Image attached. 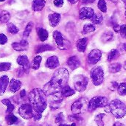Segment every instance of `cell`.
<instances>
[{
  "label": "cell",
  "instance_id": "cell-1",
  "mask_svg": "<svg viewBox=\"0 0 126 126\" xmlns=\"http://www.w3.org/2000/svg\"><path fill=\"white\" fill-rule=\"evenodd\" d=\"M29 100L32 107L33 115L41 114L47 108V95L41 89L32 90L29 94Z\"/></svg>",
  "mask_w": 126,
  "mask_h": 126
},
{
  "label": "cell",
  "instance_id": "cell-2",
  "mask_svg": "<svg viewBox=\"0 0 126 126\" xmlns=\"http://www.w3.org/2000/svg\"><path fill=\"white\" fill-rule=\"evenodd\" d=\"M69 80V72L66 69L61 68L55 72L49 83L58 89H61L65 86Z\"/></svg>",
  "mask_w": 126,
  "mask_h": 126
},
{
  "label": "cell",
  "instance_id": "cell-3",
  "mask_svg": "<svg viewBox=\"0 0 126 126\" xmlns=\"http://www.w3.org/2000/svg\"><path fill=\"white\" fill-rule=\"evenodd\" d=\"M109 110L117 119L123 118L126 114V106L120 100H114L109 104Z\"/></svg>",
  "mask_w": 126,
  "mask_h": 126
},
{
  "label": "cell",
  "instance_id": "cell-4",
  "mask_svg": "<svg viewBox=\"0 0 126 126\" xmlns=\"http://www.w3.org/2000/svg\"><path fill=\"white\" fill-rule=\"evenodd\" d=\"M109 104V100L105 97H93L88 104V109L89 111H93L98 108H104Z\"/></svg>",
  "mask_w": 126,
  "mask_h": 126
},
{
  "label": "cell",
  "instance_id": "cell-5",
  "mask_svg": "<svg viewBox=\"0 0 126 126\" xmlns=\"http://www.w3.org/2000/svg\"><path fill=\"white\" fill-rule=\"evenodd\" d=\"M92 82L94 85L95 86H99L100 85L104 80V72L103 69H102L101 66H95L91 70L90 73Z\"/></svg>",
  "mask_w": 126,
  "mask_h": 126
},
{
  "label": "cell",
  "instance_id": "cell-6",
  "mask_svg": "<svg viewBox=\"0 0 126 126\" xmlns=\"http://www.w3.org/2000/svg\"><path fill=\"white\" fill-rule=\"evenodd\" d=\"M74 86L76 91L79 92H82L86 90V86L88 85V78L82 75H76L74 78Z\"/></svg>",
  "mask_w": 126,
  "mask_h": 126
},
{
  "label": "cell",
  "instance_id": "cell-7",
  "mask_svg": "<svg viewBox=\"0 0 126 126\" xmlns=\"http://www.w3.org/2000/svg\"><path fill=\"white\" fill-rule=\"evenodd\" d=\"M53 38H54L55 43L59 49H61L62 50H65L69 47V46H70L69 42L68 41H66V39H64L62 34L59 31L56 30L53 32Z\"/></svg>",
  "mask_w": 126,
  "mask_h": 126
},
{
  "label": "cell",
  "instance_id": "cell-8",
  "mask_svg": "<svg viewBox=\"0 0 126 126\" xmlns=\"http://www.w3.org/2000/svg\"><path fill=\"white\" fill-rule=\"evenodd\" d=\"M19 114L26 120H30L33 117V111L32 107L30 104L26 103L22 105L18 110Z\"/></svg>",
  "mask_w": 126,
  "mask_h": 126
},
{
  "label": "cell",
  "instance_id": "cell-9",
  "mask_svg": "<svg viewBox=\"0 0 126 126\" xmlns=\"http://www.w3.org/2000/svg\"><path fill=\"white\" fill-rule=\"evenodd\" d=\"M86 103H87V100L86 98H83V97L80 98L79 100L74 102L73 104L72 105V107H71L72 111L73 112V114L76 115L80 114L84 106L86 105Z\"/></svg>",
  "mask_w": 126,
  "mask_h": 126
},
{
  "label": "cell",
  "instance_id": "cell-10",
  "mask_svg": "<svg viewBox=\"0 0 126 126\" xmlns=\"http://www.w3.org/2000/svg\"><path fill=\"white\" fill-rule=\"evenodd\" d=\"M102 56V52L100 49H94L91 51L88 55V62L90 64H96L100 59Z\"/></svg>",
  "mask_w": 126,
  "mask_h": 126
},
{
  "label": "cell",
  "instance_id": "cell-11",
  "mask_svg": "<svg viewBox=\"0 0 126 126\" xmlns=\"http://www.w3.org/2000/svg\"><path fill=\"white\" fill-rule=\"evenodd\" d=\"M94 15V11L92 8L88 7H83L80 10V18L82 20L91 19Z\"/></svg>",
  "mask_w": 126,
  "mask_h": 126
},
{
  "label": "cell",
  "instance_id": "cell-12",
  "mask_svg": "<svg viewBox=\"0 0 126 126\" xmlns=\"http://www.w3.org/2000/svg\"><path fill=\"white\" fill-rule=\"evenodd\" d=\"M29 47V43L26 40H22L20 42H14L12 44V47L16 51L27 50Z\"/></svg>",
  "mask_w": 126,
  "mask_h": 126
},
{
  "label": "cell",
  "instance_id": "cell-13",
  "mask_svg": "<svg viewBox=\"0 0 126 126\" xmlns=\"http://www.w3.org/2000/svg\"><path fill=\"white\" fill-rule=\"evenodd\" d=\"M67 64L72 70H74L79 67V66L80 65V61L77 56H72L68 59Z\"/></svg>",
  "mask_w": 126,
  "mask_h": 126
},
{
  "label": "cell",
  "instance_id": "cell-14",
  "mask_svg": "<svg viewBox=\"0 0 126 126\" xmlns=\"http://www.w3.org/2000/svg\"><path fill=\"white\" fill-rule=\"evenodd\" d=\"M59 66V61L58 57L51 56L46 61V66L49 69H55Z\"/></svg>",
  "mask_w": 126,
  "mask_h": 126
},
{
  "label": "cell",
  "instance_id": "cell-15",
  "mask_svg": "<svg viewBox=\"0 0 126 126\" xmlns=\"http://www.w3.org/2000/svg\"><path fill=\"white\" fill-rule=\"evenodd\" d=\"M49 22L52 27H55L58 24L61 20V15L57 13H54L49 15Z\"/></svg>",
  "mask_w": 126,
  "mask_h": 126
},
{
  "label": "cell",
  "instance_id": "cell-16",
  "mask_svg": "<svg viewBox=\"0 0 126 126\" xmlns=\"http://www.w3.org/2000/svg\"><path fill=\"white\" fill-rule=\"evenodd\" d=\"M8 83H9V79L7 76L4 75L0 78V95L4 94Z\"/></svg>",
  "mask_w": 126,
  "mask_h": 126
},
{
  "label": "cell",
  "instance_id": "cell-17",
  "mask_svg": "<svg viewBox=\"0 0 126 126\" xmlns=\"http://www.w3.org/2000/svg\"><path fill=\"white\" fill-rule=\"evenodd\" d=\"M45 0H33L32 8L34 11H41L45 6Z\"/></svg>",
  "mask_w": 126,
  "mask_h": 126
},
{
  "label": "cell",
  "instance_id": "cell-18",
  "mask_svg": "<svg viewBox=\"0 0 126 126\" xmlns=\"http://www.w3.org/2000/svg\"><path fill=\"white\" fill-rule=\"evenodd\" d=\"M87 42L88 39L86 38H80L78 41L77 43V49L79 52H84L86 51V48L87 46Z\"/></svg>",
  "mask_w": 126,
  "mask_h": 126
},
{
  "label": "cell",
  "instance_id": "cell-19",
  "mask_svg": "<svg viewBox=\"0 0 126 126\" xmlns=\"http://www.w3.org/2000/svg\"><path fill=\"white\" fill-rule=\"evenodd\" d=\"M21 86V81L16 80V79H12L10 83V90L13 92L15 93L17 91H18L20 89Z\"/></svg>",
  "mask_w": 126,
  "mask_h": 126
},
{
  "label": "cell",
  "instance_id": "cell-20",
  "mask_svg": "<svg viewBox=\"0 0 126 126\" xmlns=\"http://www.w3.org/2000/svg\"><path fill=\"white\" fill-rule=\"evenodd\" d=\"M75 92L74 89H72L70 86L66 85L65 86H63L61 89V94L63 95V97H69L72 96L73 94H75Z\"/></svg>",
  "mask_w": 126,
  "mask_h": 126
},
{
  "label": "cell",
  "instance_id": "cell-21",
  "mask_svg": "<svg viewBox=\"0 0 126 126\" xmlns=\"http://www.w3.org/2000/svg\"><path fill=\"white\" fill-rule=\"evenodd\" d=\"M17 63L18 65L26 67V66H30L29 65V60L28 58L26 55H20L17 58Z\"/></svg>",
  "mask_w": 126,
  "mask_h": 126
},
{
  "label": "cell",
  "instance_id": "cell-22",
  "mask_svg": "<svg viewBox=\"0 0 126 126\" xmlns=\"http://www.w3.org/2000/svg\"><path fill=\"white\" fill-rule=\"evenodd\" d=\"M38 35L41 41H45L48 38V32L44 28H38L37 30Z\"/></svg>",
  "mask_w": 126,
  "mask_h": 126
},
{
  "label": "cell",
  "instance_id": "cell-23",
  "mask_svg": "<svg viewBox=\"0 0 126 126\" xmlns=\"http://www.w3.org/2000/svg\"><path fill=\"white\" fill-rule=\"evenodd\" d=\"M10 18V13L6 10H1L0 12V21L1 23H6Z\"/></svg>",
  "mask_w": 126,
  "mask_h": 126
},
{
  "label": "cell",
  "instance_id": "cell-24",
  "mask_svg": "<svg viewBox=\"0 0 126 126\" xmlns=\"http://www.w3.org/2000/svg\"><path fill=\"white\" fill-rule=\"evenodd\" d=\"M52 49H54V48H52V47H51L48 44H44V45H40V46L37 47L35 49V52H36V53H40V52H43L48 51V50H52Z\"/></svg>",
  "mask_w": 126,
  "mask_h": 126
},
{
  "label": "cell",
  "instance_id": "cell-25",
  "mask_svg": "<svg viewBox=\"0 0 126 126\" xmlns=\"http://www.w3.org/2000/svg\"><path fill=\"white\" fill-rule=\"evenodd\" d=\"M122 68V66L120 63H112L109 66V72L111 73H117V72H119L120 71Z\"/></svg>",
  "mask_w": 126,
  "mask_h": 126
},
{
  "label": "cell",
  "instance_id": "cell-26",
  "mask_svg": "<svg viewBox=\"0 0 126 126\" xmlns=\"http://www.w3.org/2000/svg\"><path fill=\"white\" fill-rule=\"evenodd\" d=\"M41 57L39 55H37L36 57L34 58L32 63H31V68L33 69H38L40 66V63L41 62Z\"/></svg>",
  "mask_w": 126,
  "mask_h": 126
},
{
  "label": "cell",
  "instance_id": "cell-27",
  "mask_svg": "<svg viewBox=\"0 0 126 126\" xmlns=\"http://www.w3.org/2000/svg\"><path fill=\"white\" fill-rule=\"evenodd\" d=\"M2 103L4 105H5L7 106V113L11 114V112H13V111L14 110V106L11 103V102L8 100V99H4L2 100Z\"/></svg>",
  "mask_w": 126,
  "mask_h": 126
},
{
  "label": "cell",
  "instance_id": "cell-28",
  "mask_svg": "<svg viewBox=\"0 0 126 126\" xmlns=\"http://www.w3.org/2000/svg\"><path fill=\"white\" fill-rule=\"evenodd\" d=\"M5 120H6V121H7V123L9 126H12V125L15 124V123H16L17 121H18V118H17L15 115H13V114H8L7 116H6Z\"/></svg>",
  "mask_w": 126,
  "mask_h": 126
},
{
  "label": "cell",
  "instance_id": "cell-29",
  "mask_svg": "<svg viewBox=\"0 0 126 126\" xmlns=\"http://www.w3.org/2000/svg\"><path fill=\"white\" fill-rule=\"evenodd\" d=\"M119 56H120V52H119V51H118L117 49H112V50L109 52V55H108V61H113V60L117 59Z\"/></svg>",
  "mask_w": 126,
  "mask_h": 126
},
{
  "label": "cell",
  "instance_id": "cell-30",
  "mask_svg": "<svg viewBox=\"0 0 126 126\" xmlns=\"http://www.w3.org/2000/svg\"><path fill=\"white\" fill-rule=\"evenodd\" d=\"M91 20H92V23H94V24H100L102 21H103V16L101 15V14H100V13H94V15L93 16V17L91 18Z\"/></svg>",
  "mask_w": 126,
  "mask_h": 126
},
{
  "label": "cell",
  "instance_id": "cell-31",
  "mask_svg": "<svg viewBox=\"0 0 126 126\" xmlns=\"http://www.w3.org/2000/svg\"><path fill=\"white\" fill-rule=\"evenodd\" d=\"M7 30L8 32H10L11 34H16V33L18 32V29L13 23H8L7 24Z\"/></svg>",
  "mask_w": 126,
  "mask_h": 126
},
{
  "label": "cell",
  "instance_id": "cell-32",
  "mask_svg": "<svg viewBox=\"0 0 126 126\" xmlns=\"http://www.w3.org/2000/svg\"><path fill=\"white\" fill-rule=\"evenodd\" d=\"M117 92L120 95L125 96L126 95V83H122L119 84L117 88Z\"/></svg>",
  "mask_w": 126,
  "mask_h": 126
},
{
  "label": "cell",
  "instance_id": "cell-33",
  "mask_svg": "<svg viewBox=\"0 0 126 126\" xmlns=\"http://www.w3.org/2000/svg\"><path fill=\"white\" fill-rule=\"evenodd\" d=\"M114 38V35L111 32L109 31V32H105L103 36H102V40L104 41V42H108V41H111L112 39Z\"/></svg>",
  "mask_w": 126,
  "mask_h": 126
},
{
  "label": "cell",
  "instance_id": "cell-34",
  "mask_svg": "<svg viewBox=\"0 0 126 126\" xmlns=\"http://www.w3.org/2000/svg\"><path fill=\"white\" fill-rule=\"evenodd\" d=\"M97 7L100 10V11L103 13H106L107 11V6H106V2L105 0H99Z\"/></svg>",
  "mask_w": 126,
  "mask_h": 126
},
{
  "label": "cell",
  "instance_id": "cell-35",
  "mask_svg": "<svg viewBox=\"0 0 126 126\" xmlns=\"http://www.w3.org/2000/svg\"><path fill=\"white\" fill-rule=\"evenodd\" d=\"M95 30V27L91 24H86L83 27V33H89L94 32Z\"/></svg>",
  "mask_w": 126,
  "mask_h": 126
},
{
  "label": "cell",
  "instance_id": "cell-36",
  "mask_svg": "<svg viewBox=\"0 0 126 126\" xmlns=\"http://www.w3.org/2000/svg\"><path fill=\"white\" fill-rule=\"evenodd\" d=\"M105 117L104 114H100L98 115H97L95 117V122L97 123V125L98 126H104V123L103 121V118Z\"/></svg>",
  "mask_w": 126,
  "mask_h": 126
},
{
  "label": "cell",
  "instance_id": "cell-37",
  "mask_svg": "<svg viewBox=\"0 0 126 126\" xmlns=\"http://www.w3.org/2000/svg\"><path fill=\"white\" fill-rule=\"evenodd\" d=\"M32 26H33L32 22H29V23L27 24V25L26 26V28H25V30H24V33H23V35H24V37L29 36V35H30V32H31V30H32Z\"/></svg>",
  "mask_w": 126,
  "mask_h": 126
},
{
  "label": "cell",
  "instance_id": "cell-38",
  "mask_svg": "<svg viewBox=\"0 0 126 126\" xmlns=\"http://www.w3.org/2000/svg\"><path fill=\"white\" fill-rule=\"evenodd\" d=\"M11 67L10 63H0V72L8 71Z\"/></svg>",
  "mask_w": 126,
  "mask_h": 126
},
{
  "label": "cell",
  "instance_id": "cell-39",
  "mask_svg": "<svg viewBox=\"0 0 126 126\" xmlns=\"http://www.w3.org/2000/svg\"><path fill=\"white\" fill-rule=\"evenodd\" d=\"M63 120H64V117H63V113L58 114L56 116V117H55V123H57V124H58V125L62 124L63 122Z\"/></svg>",
  "mask_w": 126,
  "mask_h": 126
},
{
  "label": "cell",
  "instance_id": "cell-40",
  "mask_svg": "<svg viewBox=\"0 0 126 126\" xmlns=\"http://www.w3.org/2000/svg\"><path fill=\"white\" fill-rule=\"evenodd\" d=\"M120 32L122 37H123L124 38H126V24H123V25L120 26Z\"/></svg>",
  "mask_w": 126,
  "mask_h": 126
},
{
  "label": "cell",
  "instance_id": "cell-41",
  "mask_svg": "<svg viewBox=\"0 0 126 126\" xmlns=\"http://www.w3.org/2000/svg\"><path fill=\"white\" fill-rule=\"evenodd\" d=\"M7 42V38L4 34H0V44L3 45Z\"/></svg>",
  "mask_w": 126,
  "mask_h": 126
},
{
  "label": "cell",
  "instance_id": "cell-42",
  "mask_svg": "<svg viewBox=\"0 0 126 126\" xmlns=\"http://www.w3.org/2000/svg\"><path fill=\"white\" fill-rule=\"evenodd\" d=\"M54 4L56 7H61L63 4V0H54Z\"/></svg>",
  "mask_w": 126,
  "mask_h": 126
},
{
  "label": "cell",
  "instance_id": "cell-43",
  "mask_svg": "<svg viewBox=\"0 0 126 126\" xmlns=\"http://www.w3.org/2000/svg\"><path fill=\"white\" fill-rule=\"evenodd\" d=\"M69 120L70 121H72V122H75V121H79L80 120H81L79 117H78V116H69Z\"/></svg>",
  "mask_w": 126,
  "mask_h": 126
},
{
  "label": "cell",
  "instance_id": "cell-44",
  "mask_svg": "<svg viewBox=\"0 0 126 126\" xmlns=\"http://www.w3.org/2000/svg\"><path fill=\"white\" fill-rule=\"evenodd\" d=\"M95 0H82V2L83 4H91V3H93Z\"/></svg>",
  "mask_w": 126,
  "mask_h": 126
},
{
  "label": "cell",
  "instance_id": "cell-45",
  "mask_svg": "<svg viewBox=\"0 0 126 126\" xmlns=\"http://www.w3.org/2000/svg\"><path fill=\"white\" fill-rule=\"evenodd\" d=\"M114 30L117 32H120V26L118 25V24H114Z\"/></svg>",
  "mask_w": 126,
  "mask_h": 126
},
{
  "label": "cell",
  "instance_id": "cell-46",
  "mask_svg": "<svg viewBox=\"0 0 126 126\" xmlns=\"http://www.w3.org/2000/svg\"><path fill=\"white\" fill-rule=\"evenodd\" d=\"M111 85H112V88L113 89H117L118 88V86H119V84L117 83V82H112L111 83Z\"/></svg>",
  "mask_w": 126,
  "mask_h": 126
},
{
  "label": "cell",
  "instance_id": "cell-47",
  "mask_svg": "<svg viewBox=\"0 0 126 126\" xmlns=\"http://www.w3.org/2000/svg\"><path fill=\"white\" fill-rule=\"evenodd\" d=\"M20 95H21V97H25V95H26V91H25V90H22V91L21 92V93H20Z\"/></svg>",
  "mask_w": 126,
  "mask_h": 126
},
{
  "label": "cell",
  "instance_id": "cell-48",
  "mask_svg": "<svg viewBox=\"0 0 126 126\" xmlns=\"http://www.w3.org/2000/svg\"><path fill=\"white\" fill-rule=\"evenodd\" d=\"M123 126V125L122 123H120L117 122V123H115L114 124V126Z\"/></svg>",
  "mask_w": 126,
  "mask_h": 126
},
{
  "label": "cell",
  "instance_id": "cell-49",
  "mask_svg": "<svg viewBox=\"0 0 126 126\" xmlns=\"http://www.w3.org/2000/svg\"><path fill=\"white\" fill-rule=\"evenodd\" d=\"M70 3H72V4H75L76 2H77V1L78 0H68Z\"/></svg>",
  "mask_w": 126,
  "mask_h": 126
},
{
  "label": "cell",
  "instance_id": "cell-50",
  "mask_svg": "<svg viewBox=\"0 0 126 126\" xmlns=\"http://www.w3.org/2000/svg\"><path fill=\"white\" fill-rule=\"evenodd\" d=\"M123 49H124V50H126V43H125V44H123Z\"/></svg>",
  "mask_w": 126,
  "mask_h": 126
},
{
  "label": "cell",
  "instance_id": "cell-51",
  "mask_svg": "<svg viewBox=\"0 0 126 126\" xmlns=\"http://www.w3.org/2000/svg\"><path fill=\"white\" fill-rule=\"evenodd\" d=\"M124 69H126V61H125V63H124Z\"/></svg>",
  "mask_w": 126,
  "mask_h": 126
},
{
  "label": "cell",
  "instance_id": "cell-52",
  "mask_svg": "<svg viewBox=\"0 0 126 126\" xmlns=\"http://www.w3.org/2000/svg\"><path fill=\"white\" fill-rule=\"evenodd\" d=\"M59 126H67V125H64V124H61V125H59Z\"/></svg>",
  "mask_w": 126,
  "mask_h": 126
},
{
  "label": "cell",
  "instance_id": "cell-53",
  "mask_svg": "<svg viewBox=\"0 0 126 126\" xmlns=\"http://www.w3.org/2000/svg\"><path fill=\"white\" fill-rule=\"evenodd\" d=\"M76 126V124H75V123H72V125H71V126Z\"/></svg>",
  "mask_w": 126,
  "mask_h": 126
},
{
  "label": "cell",
  "instance_id": "cell-54",
  "mask_svg": "<svg viewBox=\"0 0 126 126\" xmlns=\"http://www.w3.org/2000/svg\"><path fill=\"white\" fill-rule=\"evenodd\" d=\"M123 1L124 2V4H126V0H123Z\"/></svg>",
  "mask_w": 126,
  "mask_h": 126
},
{
  "label": "cell",
  "instance_id": "cell-55",
  "mask_svg": "<svg viewBox=\"0 0 126 126\" xmlns=\"http://www.w3.org/2000/svg\"><path fill=\"white\" fill-rule=\"evenodd\" d=\"M5 1V0H0V1Z\"/></svg>",
  "mask_w": 126,
  "mask_h": 126
},
{
  "label": "cell",
  "instance_id": "cell-56",
  "mask_svg": "<svg viewBox=\"0 0 126 126\" xmlns=\"http://www.w3.org/2000/svg\"><path fill=\"white\" fill-rule=\"evenodd\" d=\"M125 15H126V13H125Z\"/></svg>",
  "mask_w": 126,
  "mask_h": 126
},
{
  "label": "cell",
  "instance_id": "cell-57",
  "mask_svg": "<svg viewBox=\"0 0 126 126\" xmlns=\"http://www.w3.org/2000/svg\"></svg>",
  "mask_w": 126,
  "mask_h": 126
},
{
  "label": "cell",
  "instance_id": "cell-58",
  "mask_svg": "<svg viewBox=\"0 0 126 126\" xmlns=\"http://www.w3.org/2000/svg\"></svg>",
  "mask_w": 126,
  "mask_h": 126
}]
</instances>
